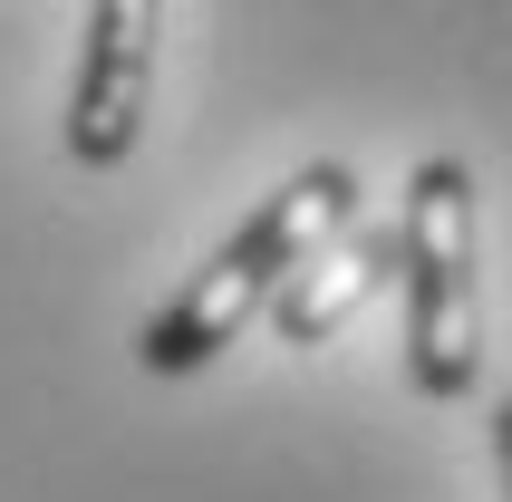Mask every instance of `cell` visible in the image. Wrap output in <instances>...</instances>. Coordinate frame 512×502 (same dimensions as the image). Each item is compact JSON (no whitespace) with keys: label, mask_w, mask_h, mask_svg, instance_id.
<instances>
[{"label":"cell","mask_w":512,"mask_h":502,"mask_svg":"<svg viewBox=\"0 0 512 502\" xmlns=\"http://www.w3.org/2000/svg\"><path fill=\"white\" fill-rule=\"evenodd\" d=\"M339 223H358V174H348V165H300L281 194H261L252 223L232 232L165 309H155V329H145L136 358L155 367V377H194L203 358H223L232 329H242L252 309H271V290H281Z\"/></svg>","instance_id":"obj_1"},{"label":"cell","mask_w":512,"mask_h":502,"mask_svg":"<svg viewBox=\"0 0 512 502\" xmlns=\"http://www.w3.org/2000/svg\"><path fill=\"white\" fill-rule=\"evenodd\" d=\"M377 280H397V232H358V223H339L329 242L300 261V271L271 290V319H281V338L290 348H319V338L339 329L348 309H368V290Z\"/></svg>","instance_id":"obj_4"},{"label":"cell","mask_w":512,"mask_h":502,"mask_svg":"<svg viewBox=\"0 0 512 502\" xmlns=\"http://www.w3.org/2000/svg\"><path fill=\"white\" fill-rule=\"evenodd\" d=\"M155 20L165 0H97L87 10V58L68 87V155L78 165H126L145 136V87H155Z\"/></svg>","instance_id":"obj_3"},{"label":"cell","mask_w":512,"mask_h":502,"mask_svg":"<svg viewBox=\"0 0 512 502\" xmlns=\"http://www.w3.org/2000/svg\"><path fill=\"white\" fill-rule=\"evenodd\" d=\"M397 280H406V377L426 396H474L484 300H474V174L455 155H426L406 184Z\"/></svg>","instance_id":"obj_2"},{"label":"cell","mask_w":512,"mask_h":502,"mask_svg":"<svg viewBox=\"0 0 512 502\" xmlns=\"http://www.w3.org/2000/svg\"><path fill=\"white\" fill-rule=\"evenodd\" d=\"M493 464H503V502H512V406L493 416Z\"/></svg>","instance_id":"obj_5"}]
</instances>
